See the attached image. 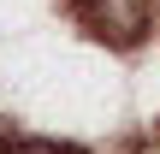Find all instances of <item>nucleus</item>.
Instances as JSON below:
<instances>
[{
	"instance_id": "1",
	"label": "nucleus",
	"mask_w": 160,
	"mask_h": 154,
	"mask_svg": "<svg viewBox=\"0 0 160 154\" xmlns=\"http://www.w3.org/2000/svg\"><path fill=\"white\" fill-rule=\"evenodd\" d=\"M71 12L101 42H137L154 24V0H71Z\"/></svg>"
},
{
	"instance_id": "2",
	"label": "nucleus",
	"mask_w": 160,
	"mask_h": 154,
	"mask_svg": "<svg viewBox=\"0 0 160 154\" xmlns=\"http://www.w3.org/2000/svg\"><path fill=\"white\" fill-rule=\"evenodd\" d=\"M0 154H71V148H59V142H0Z\"/></svg>"
}]
</instances>
